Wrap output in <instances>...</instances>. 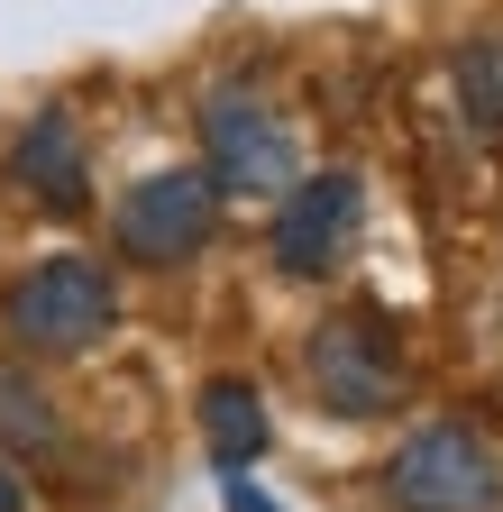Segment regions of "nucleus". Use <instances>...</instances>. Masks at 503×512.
Here are the masks:
<instances>
[{
  "label": "nucleus",
  "mask_w": 503,
  "mask_h": 512,
  "mask_svg": "<svg viewBox=\"0 0 503 512\" xmlns=\"http://www.w3.org/2000/svg\"><path fill=\"white\" fill-rule=\"evenodd\" d=\"M302 366H311V394H321L339 421H375V412L403 403V357H394V339H385V320H375V311L321 320L311 348H302Z\"/></svg>",
  "instance_id": "nucleus-5"
},
{
  "label": "nucleus",
  "mask_w": 503,
  "mask_h": 512,
  "mask_svg": "<svg viewBox=\"0 0 503 512\" xmlns=\"http://www.w3.org/2000/svg\"><path fill=\"white\" fill-rule=\"evenodd\" d=\"M0 320H10V339L28 357H74V348H92L119 320V284H110V266H92V256H46V266H28L10 293H0Z\"/></svg>",
  "instance_id": "nucleus-1"
},
{
  "label": "nucleus",
  "mask_w": 503,
  "mask_h": 512,
  "mask_svg": "<svg viewBox=\"0 0 503 512\" xmlns=\"http://www.w3.org/2000/svg\"><path fill=\"white\" fill-rule=\"evenodd\" d=\"M10 174H19V192H28V202H46L55 220H74V211L92 202V183H83V128H74V110H37V119L19 128V156H10Z\"/></svg>",
  "instance_id": "nucleus-7"
},
{
  "label": "nucleus",
  "mask_w": 503,
  "mask_h": 512,
  "mask_svg": "<svg viewBox=\"0 0 503 512\" xmlns=\"http://www.w3.org/2000/svg\"><path fill=\"white\" fill-rule=\"evenodd\" d=\"M220 229V183L211 165H165L147 183L119 192V211H110V238L129 266H193V256L211 247Z\"/></svg>",
  "instance_id": "nucleus-3"
},
{
  "label": "nucleus",
  "mask_w": 503,
  "mask_h": 512,
  "mask_svg": "<svg viewBox=\"0 0 503 512\" xmlns=\"http://www.w3.org/2000/svg\"><path fill=\"white\" fill-rule=\"evenodd\" d=\"M55 439H65V430H55V403L37 394L19 366H0V448H19V458H46Z\"/></svg>",
  "instance_id": "nucleus-9"
},
{
  "label": "nucleus",
  "mask_w": 503,
  "mask_h": 512,
  "mask_svg": "<svg viewBox=\"0 0 503 512\" xmlns=\"http://www.w3.org/2000/svg\"><path fill=\"white\" fill-rule=\"evenodd\" d=\"M357 211H366V183H357L348 165L302 174L284 202H275V266L302 275V284L339 275V256H348V238H357Z\"/></svg>",
  "instance_id": "nucleus-6"
},
{
  "label": "nucleus",
  "mask_w": 503,
  "mask_h": 512,
  "mask_svg": "<svg viewBox=\"0 0 503 512\" xmlns=\"http://www.w3.org/2000/svg\"><path fill=\"white\" fill-rule=\"evenodd\" d=\"M0 512H28V494H19V476L0 467Z\"/></svg>",
  "instance_id": "nucleus-12"
},
{
  "label": "nucleus",
  "mask_w": 503,
  "mask_h": 512,
  "mask_svg": "<svg viewBox=\"0 0 503 512\" xmlns=\"http://www.w3.org/2000/svg\"><path fill=\"white\" fill-rule=\"evenodd\" d=\"M220 485H229V512H284V503H266L257 485H247V476H220Z\"/></svg>",
  "instance_id": "nucleus-11"
},
{
  "label": "nucleus",
  "mask_w": 503,
  "mask_h": 512,
  "mask_svg": "<svg viewBox=\"0 0 503 512\" xmlns=\"http://www.w3.org/2000/svg\"><path fill=\"white\" fill-rule=\"evenodd\" d=\"M202 165H211V183L220 192H284L302 183V156H293V128L257 101V92H238V83H220L211 101H202Z\"/></svg>",
  "instance_id": "nucleus-4"
},
{
  "label": "nucleus",
  "mask_w": 503,
  "mask_h": 512,
  "mask_svg": "<svg viewBox=\"0 0 503 512\" xmlns=\"http://www.w3.org/2000/svg\"><path fill=\"white\" fill-rule=\"evenodd\" d=\"M385 503L394 512H494L503 467L467 421H421L394 458H385Z\"/></svg>",
  "instance_id": "nucleus-2"
},
{
  "label": "nucleus",
  "mask_w": 503,
  "mask_h": 512,
  "mask_svg": "<svg viewBox=\"0 0 503 512\" xmlns=\"http://www.w3.org/2000/svg\"><path fill=\"white\" fill-rule=\"evenodd\" d=\"M458 101L476 119V138H503V37H467L458 46Z\"/></svg>",
  "instance_id": "nucleus-10"
},
{
  "label": "nucleus",
  "mask_w": 503,
  "mask_h": 512,
  "mask_svg": "<svg viewBox=\"0 0 503 512\" xmlns=\"http://www.w3.org/2000/svg\"><path fill=\"white\" fill-rule=\"evenodd\" d=\"M202 448H211L220 476H247L266 458V394L247 375H211L202 384Z\"/></svg>",
  "instance_id": "nucleus-8"
}]
</instances>
